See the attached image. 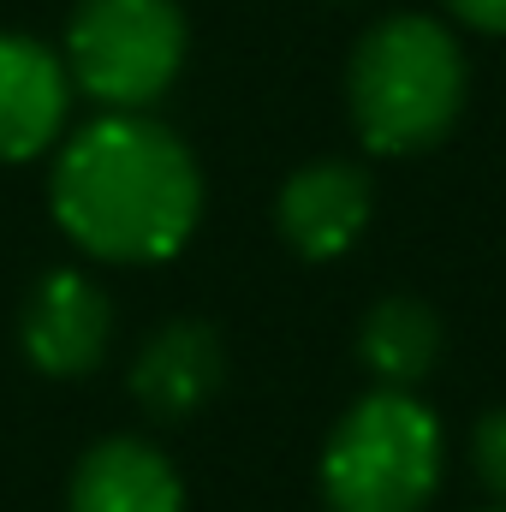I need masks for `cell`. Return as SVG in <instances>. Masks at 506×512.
I'll use <instances>...</instances> for the list:
<instances>
[{"label": "cell", "mask_w": 506, "mask_h": 512, "mask_svg": "<svg viewBox=\"0 0 506 512\" xmlns=\"http://www.w3.org/2000/svg\"><path fill=\"white\" fill-rule=\"evenodd\" d=\"M48 203L78 251L102 262H161L197 233L203 173L161 120L102 114L60 149Z\"/></svg>", "instance_id": "6da1fadb"}, {"label": "cell", "mask_w": 506, "mask_h": 512, "mask_svg": "<svg viewBox=\"0 0 506 512\" xmlns=\"http://www.w3.org/2000/svg\"><path fill=\"white\" fill-rule=\"evenodd\" d=\"M465 48L441 18L393 12L364 30L346 66V108L376 155H423L465 114Z\"/></svg>", "instance_id": "7a4b0ae2"}, {"label": "cell", "mask_w": 506, "mask_h": 512, "mask_svg": "<svg viewBox=\"0 0 506 512\" xmlns=\"http://www.w3.org/2000/svg\"><path fill=\"white\" fill-rule=\"evenodd\" d=\"M441 489V423L411 387L364 393L322 447L328 512H423Z\"/></svg>", "instance_id": "3957f363"}, {"label": "cell", "mask_w": 506, "mask_h": 512, "mask_svg": "<svg viewBox=\"0 0 506 512\" xmlns=\"http://www.w3.org/2000/svg\"><path fill=\"white\" fill-rule=\"evenodd\" d=\"M179 0H78L66 24V78L108 114H149L185 66Z\"/></svg>", "instance_id": "277c9868"}, {"label": "cell", "mask_w": 506, "mask_h": 512, "mask_svg": "<svg viewBox=\"0 0 506 512\" xmlns=\"http://www.w3.org/2000/svg\"><path fill=\"white\" fill-rule=\"evenodd\" d=\"M108 328H114V304L78 268H48L30 286L24 316H18L24 358L42 376H84V370H96L102 352H108Z\"/></svg>", "instance_id": "5b68a950"}, {"label": "cell", "mask_w": 506, "mask_h": 512, "mask_svg": "<svg viewBox=\"0 0 506 512\" xmlns=\"http://www.w3.org/2000/svg\"><path fill=\"white\" fill-rule=\"evenodd\" d=\"M376 215V185L358 161H310L298 167L280 197H274V227L280 239L310 262L346 256Z\"/></svg>", "instance_id": "8992f818"}, {"label": "cell", "mask_w": 506, "mask_h": 512, "mask_svg": "<svg viewBox=\"0 0 506 512\" xmlns=\"http://www.w3.org/2000/svg\"><path fill=\"white\" fill-rule=\"evenodd\" d=\"M72 108L66 60L18 30H0V161H36L54 149Z\"/></svg>", "instance_id": "52a82bcc"}, {"label": "cell", "mask_w": 506, "mask_h": 512, "mask_svg": "<svg viewBox=\"0 0 506 512\" xmlns=\"http://www.w3.org/2000/svg\"><path fill=\"white\" fill-rule=\"evenodd\" d=\"M227 382V346L209 322H167L131 364V399L161 417V423H179L191 411H203Z\"/></svg>", "instance_id": "ba28073f"}, {"label": "cell", "mask_w": 506, "mask_h": 512, "mask_svg": "<svg viewBox=\"0 0 506 512\" xmlns=\"http://www.w3.org/2000/svg\"><path fill=\"white\" fill-rule=\"evenodd\" d=\"M72 512H185V483L161 447L108 435L72 471Z\"/></svg>", "instance_id": "9c48e42d"}, {"label": "cell", "mask_w": 506, "mask_h": 512, "mask_svg": "<svg viewBox=\"0 0 506 512\" xmlns=\"http://www.w3.org/2000/svg\"><path fill=\"white\" fill-rule=\"evenodd\" d=\"M358 352L381 387H417L441 358V322L417 298H381L358 328Z\"/></svg>", "instance_id": "30bf717a"}, {"label": "cell", "mask_w": 506, "mask_h": 512, "mask_svg": "<svg viewBox=\"0 0 506 512\" xmlns=\"http://www.w3.org/2000/svg\"><path fill=\"white\" fill-rule=\"evenodd\" d=\"M471 465H477V477L506 501V405L489 411V417H477V429H471Z\"/></svg>", "instance_id": "8fae6325"}, {"label": "cell", "mask_w": 506, "mask_h": 512, "mask_svg": "<svg viewBox=\"0 0 506 512\" xmlns=\"http://www.w3.org/2000/svg\"><path fill=\"white\" fill-rule=\"evenodd\" d=\"M453 18H465L471 30H489V36H506V0H441Z\"/></svg>", "instance_id": "7c38bea8"}, {"label": "cell", "mask_w": 506, "mask_h": 512, "mask_svg": "<svg viewBox=\"0 0 506 512\" xmlns=\"http://www.w3.org/2000/svg\"><path fill=\"white\" fill-rule=\"evenodd\" d=\"M495 512H506V507H495Z\"/></svg>", "instance_id": "4fadbf2b"}]
</instances>
